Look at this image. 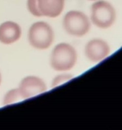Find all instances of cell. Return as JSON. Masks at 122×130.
I'll return each instance as SVG.
<instances>
[{"mask_svg":"<svg viewBox=\"0 0 122 130\" xmlns=\"http://www.w3.org/2000/svg\"><path fill=\"white\" fill-rule=\"evenodd\" d=\"M77 61V52L68 43H62L53 49L50 57V65L57 71H66L71 69Z\"/></svg>","mask_w":122,"mask_h":130,"instance_id":"1","label":"cell"},{"mask_svg":"<svg viewBox=\"0 0 122 130\" xmlns=\"http://www.w3.org/2000/svg\"><path fill=\"white\" fill-rule=\"evenodd\" d=\"M116 17L115 9L108 1H97L92 6V22L99 28L108 29L115 22Z\"/></svg>","mask_w":122,"mask_h":130,"instance_id":"3","label":"cell"},{"mask_svg":"<svg viewBox=\"0 0 122 130\" xmlns=\"http://www.w3.org/2000/svg\"><path fill=\"white\" fill-rule=\"evenodd\" d=\"M27 9L29 12L36 17H41L37 5V0H27Z\"/></svg>","mask_w":122,"mask_h":130,"instance_id":"11","label":"cell"},{"mask_svg":"<svg viewBox=\"0 0 122 130\" xmlns=\"http://www.w3.org/2000/svg\"><path fill=\"white\" fill-rule=\"evenodd\" d=\"M85 53L89 60L93 62H99L109 55L110 47L102 39H94L89 41L86 44Z\"/></svg>","mask_w":122,"mask_h":130,"instance_id":"6","label":"cell"},{"mask_svg":"<svg viewBox=\"0 0 122 130\" xmlns=\"http://www.w3.org/2000/svg\"><path fill=\"white\" fill-rule=\"evenodd\" d=\"M18 89L23 100H26L45 92L47 87L43 79L36 76H30L22 80Z\"/></svg>","mask_w":122,"mask_h":130,"instance_id":"5","label":"cell"},{"mask_svg":"<svg viewBox=\"0 0 122 130\" xmlns=\"http://www.w3.org/2000/svg\"><path fill=\"white\" fill-rule=\"evenodd\" d=\"M22 34L21 27L16 22L7 21L0 25V42L10 44L20 39Z\"/></svg>","mask_w":122,"mask_h":130,"instance_id":"7","label":"cell"},{"mask_svg":"<svg viewBox=\"0 0 122 130\" xmlns=\"http://www.w3.org/2000/svg\"><path fill=\"white\" fill-rule=\"evenodd\" d=\"M90 1H96V0H90Z\"/></svg>","mask_w":122,"mask_h":130,"instance_id":"13","label":"cell"},{"mask_svg":"<svg viewBox=\"0 0 122 130\" xmlns=\"http://www.w3.org/2000/svg\"><path fill=\"white\" fill-rule=\"evenodd\" d=\"M54 39V32L52 27L45 22H37L29 28L28 40L29 44L38 50L49 48Z\"/></svg>","mask_w":122,"mask_h":130,"instance_id":"2","label":"cell"},{"mask_svg":"<svg viewBox=\"0 0 122 130\" xmlns=\"http://www.w3.org/2000/svg\"><path fill=\"white\" fill-rule=\"evenodd\" d=\"M73 77V76L70 74H62L58 75L53 79V81L52 82V88H55L58 87L69 81Z\"/></svg>","mask_w":122,"mask_h":130,"instance_id":"10","label":"cell"},{"mask_svg":"<svg viewBox=\"0 0 122 130\" xmlns=\"http://www.w3.org/2000/svg\"><path fill=\"white\" fill-rule=\"evenodd\" d=\"M22 100H23V99L20 95L19 89H12L5 94L3 104L4 105H11L19 102Z\"/></svg>","mask_w":122,"mask_h":130,"instance_id":"9","label":"cell"},{"mask_svg":"<svg viewBox=\"0 0 122 130\" xmlns=\"http://www.w3.org/2000/svg\"><path fill=\"white\" fill-rule=\"evenodd\" d=\"M63 27L70 35L81 37L89 31L90 22L84 13L72 10L68 11L64 17Z\"/></svg>","mask_w":122,"mask_h":130,"instance_id":"4","label":"cell"},{"mask_svg":"<svg viewBox=\"0 0 122 130\" xmlns=\"http://www.w3.org/2000/svg\"><path fill=\"white\" fill-rule=\"evenodd\" d=\"M65 0H37L41 16L55 18L59 16L64 8Z\"/></svg>","mask_w":122,"mask_h":130,"instance_id":"8","label":"cell"},{"mask_svg":"<svg viewBox=\"0 0 122 130\" xmlns=\"http://www.w3.org/2000/svg\"><path fill=\"white\" fill-rule=\"evenodd\" d=\"M1 73H0V84H1Z\"/></svg>","mask_w":122,"mask_h":130,"instance_id":"12","label":"cell"}]
</instances>
